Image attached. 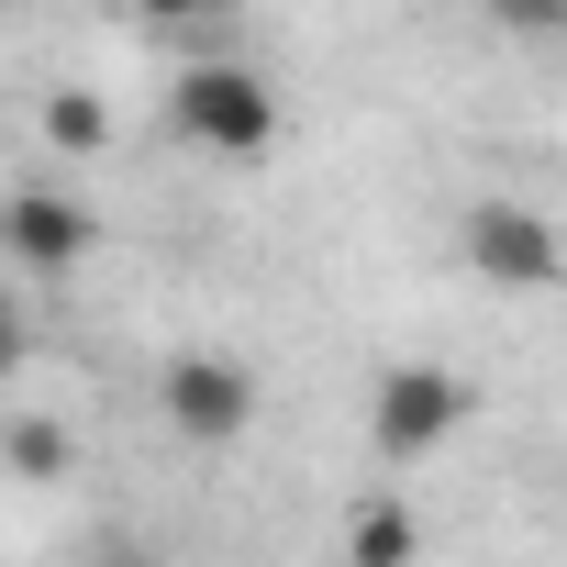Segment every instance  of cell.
Instances as JSON below:
<instances>
[{
  "instance_id": "6da1fadb",
  "label": "cell",
  "mask_w": 567,
  "mask_h": 567,
  "mask_svg": "<svg viewBox=\"0 0 567 567\" xmlns=\"http://www.w3.org/2000/svg\"><path fill=\"white\" fill-rule=\"evenodd\" d=\"M167 123H178L200 156H267V134H278V90H267L256 68L212 56V68H189V79H178Z\"/></svg>"
},
{
  "instance_id": "7a4b0ae2",
  "label": "cell",
  "mask_w": 567,
  "mask_h": 567,
  "mask_svg": "<svg viewBox=\"0 0 567 567\" xmlns=\"http://www.w3.org/2000/svg\"><path fill=\"white\" fill-rule=\"evenodd\" d=\"M456 412H467V390H456L445 368H390L379 401H368V445H379L390 467H412V456H434V445L456 434Z\"/></svg>"
},
{
  "instance_id": "3957f363",
  "label": "cell",
  "mask_w": 567,
  "mask_h": 567,
  "mask_svg": "<svg viewBox=\"0 0 567 567\" xmlns=\"http://www.w3.org/2000/svg\"><path fill=\"white\" fill-rule=\"evenodd\" d=\"M467 267L501 278V290H556V278H567V245H556L545 212H523V200H478V212H467Z\"/></svg>"
},
{
  "instance_id": "277c9868",
  "label": "cell",
  "mask_w": 567,
  "mask_h": 567,
  "mask_svg": "<svg viewBox=\"0 0 567 567\" xmlns=\"http://www.w3.org/2000/svg\"><path fill=\"white\" fill-rule=\"evenodd\" d=\"M156 390H167V423H178L189 445H234V434L256 423V379H245L234 357H178Z\"/></svg>"
},
{
  "instance_id": "5b68a950",
  "label": "cell",
  "mask_w": 567,
  "mask_h": 567,
  "mask_svg": "<svg viewBox=\"0 0 567 567\" xmlns=\"http://www.w3.org/2000/svg\"><path fill=\"white\" fill-rule=\"evenodd\" d=\"M0 234H12V256H23L34 278H68V267H79V256L101 245V223H90V212H79L68 189H23L12 212H0Z\"/></svg>"
},
{
  "instance_id": "8992f818",
  "label": "cell",
  "mask_w": 567,
  "mask_h": 567,
  "mask_svg": "<svg viewBox=\"0 0 567 567\" xmlns=\"http://www.w3.org/2000/svg\"><path fill=\"white\" fill-rule=\"evenodd\" d=\"M45 134H56L68 156H101V145H112V112H101V90H56V101H45Z\"/></svg>"
},
{
  "instance_id": "52a82bcc",
  "label": "cell",
  "mask_w": 567,
  "mask_h": 567,
  "mask_svg": "<svg viewBox=\"0 0 567 567\" xmlns=\"http://www.w3.org/2000/svg\"><path fill=\"white\" fill-rule=\"evenodd\" d=\"M412 545H423V523H412V512H357V534H346V556H357V567H401Z\"/></svg>"
},
{
  "instance_id": "ba28073f",
  "label": "cell",
  "mask_w": 567,
  "mask_h": 567,
  "mask_svg": "<svg viewBox=\"0 0 567 567\" xmlns=\"http://www.w3.org/2000/svg\"><path fill=\"white\" fill-rule=\"evenodd\" d=\"M478 12L501 34H523V45H567V0H478Z\"/></svg>"
},
{
  "instance_id": "9c48e42d",
  "label": "cell",
  "mask_w": 567,
  "mask_h": 567,
  "mask_svg": "<svg viewBox=\"0 0 567 567\" xmlns=\"http://www.w3.org/2000/svg\"><path fill=\"white\" fill-rule=\"evenodd\" d=\"M12 467L23 478H56L68 467V423H12Z\"/></svg>"
},
{
  "instance_id": "30bf717a",
  "label": "cell",
  "mask_w": 567,
  "mask_h": 567,
  "mask_svg": "<svg viewBox=\"0 0 567 567\" xmlns=\"http://www.w3.org/2000/svg\"><path fill=\"white\" fill-rule=\"evenodd\" d=\"M12 357H23V334H12V301H0V379H12Z\"/></svg>"
},
{
  "instance_id": "8fae6325",
  "label": "cell",
  "mask_w": 567,
  "mask_h": 567,
  "mask_svg": "<svg viewBox=\"0 0 567 567\" xmlns=\"http://www.w3.org/2000/svg\"><path fill=\"white\" fill-rule=\"evenodd\" d=\"M134 12H156V23H189V12H200V0H134Z\"/></svg>"
},
{
  "instance_id": "7c38bea8",
  "label": "cell",
  "mask_w": 567,
  "mask_h": 567,
  "mask_svg": "<svg viewBox=\"0 0 567 567\" xmlns=\"http://www.w3.org/2000/svg\"><path fill=\"white\" fill-rule=\"evenodd\" d=\"M0 12H12V0H0Z\"/></svg>"
}]
</instances>
